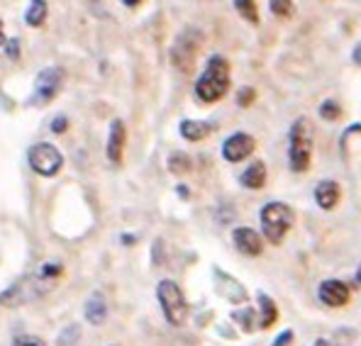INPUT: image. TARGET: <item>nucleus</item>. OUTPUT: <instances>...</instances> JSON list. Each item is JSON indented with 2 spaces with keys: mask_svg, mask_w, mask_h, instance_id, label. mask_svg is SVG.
I'll list each match as a JSON object with an SVG mask.
<instances>
[{
  "mask_svg": "<svg viewBox=\"0 0 361 346\" xmlns=\"http://www.w3.org/2000/svg\"><path fill=\"white\" fill-rule=\"evenodd\" d=\"M61 276H63V266L59 261H44L32 273L20 278L18 283H13L5 292H0V305L3 307L30 305V302L49 295L56 288V283L61 280Z\"/></svg>",
  "mask_w": 361,
  "mask_h": 346,
  "instance_id": "1",
  "label": "nucleus"
},
{
  "mask_svg": "<svg viewBox=\"0 0 361 346\" xmlns=\"http://www.w3.org/2000/svg\"><path fill=\"white\" fill-rule=\"evenodd\" d=\"M230 90V61L225 56H210L205 63V71L195 81V98L200 103L210 105L222 100Z\"/></svg>",
  "mask_w": 361,
  "mask_h": 346,
  "instance_id": "2",
  "label": "nucleus"
},
{
  "mask_svg": "<svg viewBox=\"0 0 361 346\" xmlns=\"http://www.w3.org/2000/svg\"><path fill=\"white\" fill-rule=\"evenodd\" d=\"M312 122L307 117H298L293 120L288 130V166L293 173H305L310 168L312 161V142H315V135H312Z\"/></svg>",
  "mask_w": 361,
  "mask_h": 346,
  "instance_id": "3",
  "label": "nucleus"
},
{
  "mask_svg": "<svg viewBox=\"0 0 361 346\" xmlns=\"http://www.w3.org/2000/svg\"><path fill=\"white\" fill-rule=\"evenodd\" d=\"M259 220H262V230H264L267 242L281 244L286 239V234L290 232V227H293L295 215H293V210H290V205H286V202H281V200H271L262 207Z\"/></svg>",
  "mask_w": 361,
  "mask_h": 346,
  "instance_id": "4",
  "label": "nucleus"
},
{
  "mask_svg": "<svg viewBox=\"0 0 361 346\" xmlns=\"http://www.w3.org/2000/svg\"><path fill=\"white\" fill-rule=\"evenodd\" d=\"M157 300H159V305H161L164 317H166V322L171 324V327H180V324L185 322V317H188V302H185V295H183V290L178 288L176 280H169V278L159 280Z\"/></svg>",
  "mask_w": 361,
  "mask_h": 346,
  "instance_id": "5",
  "label": "nucleus"
},
{
  "mask_svg": "<svg viewBox=\"0 0 361 346\" xmlns=\"http://www.w3.org/2000/svg\"><path fill=\"white\" fill-rule=\"evenodd\" d=\"M200 47H203V32L195 27H185L171 47V63L180 73H190L195 68V61H198Z\"/></svg>",
  "mask_w": 361,
  "mask_h": 346,
  "instance_id": "6",
  "label": "nucleus"
},
{
  "mask_svg": "<svg viewBox=\"0 0 361 346\" xmlns=\"http://www.w3.org/2000/svg\"><path fill=\"white\" fill-rule=\"evenodd\" d=\"M27 163L37 175L51 178L63 168V154L49 142H39L27 149Z\"/></svg>",
  "mask_w": 361,
  "mask_h": 346,
  "instance_id": "7",
  "label": "nucleus"
},
{
  "mask_svg": "<svg viewBox=\"0 0 361 346\" xmlns=\"http://www.w3.org/2000/svg\"><path fill=\"white\" fill-rule=\"evenodd\" d=\"M61 81H63V71H61L59 66H47V68H42L39 76H37V81H35V95H32L30 103L32 105H47V103H51V100L56 98V93H59Z\"/></svg>",
  "mask_w": 361,
  "mask_h": 346,
  "instance_id": "8",
  "label": "nucleus"
},
{
  "mask_svg": "<svg viewBox=\"0 0 361 346\" xmlns=\"http://www.w3.org/2000/svg\"><path fill=\"white\" fill-rule=\"evenodd\" d=\"M257 149V140L247 132H235L222 142V159L230 163H240L247 156H252V152Z\"/></svg>",
  "mask_w": 361,
  "mask_h": 346,
  "instance_id": "9",
  "label": "nucleus"
},
{
  "mask_svg": "<svg viewBox=\"0 0 361 346\" xmlns=\"http://www.w3.org/2000/svg\"><path fill=\"white\" fill-rule=\"evenodd\" d=\"M317 297H320V302L325 307H344L349 302V297H352V290H349V285L344 283V280L339 278H327L322 280L320 285H317Z\"/></svg>",
  "mask_w": 361,
  "mask_h": 346,
  "instance_id": "10",
  "label": "nucleus"
},
{
  "mask_svg": "<svg viewBox=\"0 0 361 346\" xmlns=\"http://www.w3.org/2000/svg\"><path fill=\"white\" fill-rule=\"evenodd\" d=\"M232 242H235L237 252L244 254V257H259L264 252V237L252 227H235Z\"/></svg>",
  "mask_w": 361,
  "mask_h": 346,
  "instance_id": "11",
  "label": "nucleus"
},
{
  "mask_svg": "<svg viewBox=\"0 0 361 346\" xmlns=\"http://www.w3.org/2000/svg\"><path fill=\"white\" fill-rule=\"evenodd\" d=\"M125 144H127V130L122 120L110 122V135H108V161L120 166L122 156H125Z\"/></svg>",
  "mask_w": 361,
  "mask_h": 346,
  "instance_id": "12",
  "label": "nucleus"
},
{
  "mask_svg": "<svg viewBox=\"0 0 361 346\" xmlns=\"http://www.w3.org/2000/svg\"><path fill=\"white\" fill-rule=\"evenodd\" d=\"M312 198H315V205L320 207V210H334V207L339 205V200H342V188H339L337 180H320V183L315 185V193H312Z\"/></svg>",
  "mask_w": 361,
  "mask_h": 346,
  "instance_id": "13",
  "label": "nucleus"
},
{
  "mask_svg": "<svg viewBox=\"0 0 361 346\" xmlns=\"http://www.w3.org/2000/svg\"><path fill=\"white\" fill-rule=\"evenodd\" d=\"M178 132L183 140L188 142H200L212 132V122H205V120H183L178 125Z\"/></svg>",
  "mask_w": 361,
  "mask_h": 346,
  "instance_id": "14",
  "label": "nucleus"
},
{
  "mask_svg": "<svg viewBox=\"0 0 361 346\" xmlns=\"http://www.w3.org/2000/svg\"><path fill=\"white\" fill-rule=\"evenodd\" d=\"M257 302H259V329L274 327L276 319H279V307H276L274 297L267 295V292H259Z\"/></svg>",
  "mask_w": 361,
  "mask_h": 346,
  "instance_id": "15",
  "label": "nucleus"
},
{
  "mask_svg": "<svg viewBox=\"0 0 361 346\" xmlns=\"http://www.w3.org/2000/svg\"><path fill=\"white\" fill-rule=\"evenodd\" d=\"M240 183L244 185V188H249V190L264 188V183H267V166H264V161L249 163L247 171L240 175Z\"/></svg>",
  "mask_w": 361,
  "mask_h": 346,
  "instance_id": "16",
  "label": "nucleus"
},
{
  "mask_svg": "<svg viewBox=\"0 0 361 346\" xmlns=\"http://www.w3.org/2000/svg\"><path fill=\"white\" fill-rule=\"evenodd\" d=\"M86 319L95 327L108 319V302H105V297L100 292H93L86 300Z\"/></svg>",
  "mask_w": 361,
  "mask_h": 346,
  "instance_id": "17",
  "label": "nucleus"
},
{
  "mask_svg": "<svg viewBox=\"0 0 361 346\" xmlns=\"http://www.w3.org/2000/svg\"><path fill=\"white\" fill-rule=\"evenodd\" d=\"M47 15H49L47 0H30L27 10H25V23H27L30 27H39V25H44Z\"/></svg>",
  "mask_w": 361,
  "mask_h": 346,
  "instance_id": "18",
  "label": "nucleus"
},
{
  "mask_svg": "<svg viewBox=\"0 0 361 346\" xmlns=\"http://www.w3.org/2000/svg\"><path fill=\"white\" fill-rule=\"evenodd\" d=\"M235 10L247 20V23L259 25V10H257V3H254V0H235Z\"/></svg>",
  "mask_w": 361,
  "mask_h": 346,
  "instance_id": "19",
  "label": "nucleus"
},
{
  "mask_svg": "<svg viewBox=\"0 0 361 346\" xmlns=\"http://www.w3.org/2000/svg\"><path fill=\"white\" fill-rule=\"evenodd\" d=\"M169 171L171 173H188L190 171V159L183 152H176L169 156Z\"/></svg>",
  "mask_w": 361,
  "mask_h": 346,
  "instance_id": "20",
  "label": "nucleus"
},
{
  "mask_svg": "<svg viewBox=\"0 0 361 346\" xmlns=\"http://www.w3.org/2000/svg\"><path fill=\"white\" fill-rule=\"evenodd\" d=\"M269 10L276 18H290L293 15V0H269Z\"/></svg>",
  "mask_w": 361,
  "mask_h": 346,
  "instance_id": "21",
  "label": "nucleus"
},
{
  "mask_svg": "<svg viewBox=\"0 0 361 346\" xmlns=\"http://www.w3.org/2000/svg\"><path fill=\"white\" fill-rule=\"evenodd\" d=\"M339 113H342V108H339L337 100H325V103L320 105V115L325 117V120H337Z\"/></svg>",
  "mask_w": 361,
  "mask_h": 346,
  "instance_id": "22",
  "label": "nucleus"
},
{
  "mask_svg": "<svg viewBox=\"0 0 361 346\" xmlns=\"http://www.w3.org/2000/svg\"><path fill=\"white\" fill-rule=\"evenodd\" d=\"M232 317H235L237 322H242V327L247 329V332H252V329H254V317H257V312H254V310H237V312H232Z\"/></svg>",
  "mask_w": 361,
  "mask_h": 346,
  "instance_id": "23",
  "label": "nucleus"
},
{
  "mask_svg": "<svg viewBox=\"0 0 361 346\" xmlns=\"http://www.w3.org/2000/svg\"><path fill=\"white\" fill-rule=\"evenodd\" d=\"M254 98H257V90H254V88H242L240 93H237V103H240L242 108L252 105V103H254Z\"/></svg>",
  "mask_w": 361,
  "mask_h": 346,
  "instance_id": "24",
  "label": "nucleus"
},
{
  "mask_svg": "<svg viewBox=\"0 0 361 346\" xmlns=\"http://www.w3.org/2000/svg\"><path fill=\"white\" fill-rule=\"evenodd\" d=\"M290 342H293V332H290V329H286L283 334H279V337L274 339V344H271V346H290Z\"/></svg>",
  "mask_w": 361,
  "mask_h": 346,
  "instance_id": "25",
  "label": "nucleus"
},
{
  "mask_svg": "<svg viewBox=\"0 0 361 346\" xmlns=\"http://www.w3.org/2000/svg\"><path fill=\"white\" fill-rule=\"evenodd\" d=\"M66 127H68V120H66V117H54V120H51V132H54V135H61V132L63 130H66Z\"/></svg>",
  "mask_w": 361,
  "mask_h": 346,
  "instance_id": "26",
  "label": "nucleus"
},
{
  "mask_svg": "<svg viewBox=\"0 0 361 346\" xmlns=\"http://www.w3.org/2000/svg\"><path fill=\"white\" fill-rule=\"evenodd\" d=\"M8 56H10V58H18V56H20V42L15 39V37L8 42Z\"/></svg>",
  "mask_w": 361,
  "mask_h": 346,
  "instance_id": "27",
  "label": "nucleus"
},
{
  "mask_svg": "<svg viewBox=\"0 0 361 346\" xmlns=\"http://www.w3.org/2000/svg\"><path fill=\"white\" fill-rule=\"evenodd\" d=\"M13 346H44L39 339H32V337H23V339H15Z\"/></svg>",
  "mask_w": 361,
  "mask_h": 346,
  "instance_id": "28",
  "label": "nucleus"
},
{
  "mask_svg": "<svg viewBox=\"0 0 361 346\" xmlns=\"http://www.w3.org/2000/svg\"><path fill=\"white\" fill-rule=\"evenodd\" d=\"M352 61L357 63V66H361V42L357 47H354V51H352Z\"/></svg>",
  "mask_w": 361,
  "mask_h": 346,
  "instance_id": "29",
  "label": "nucleus"
},
{
  "mask_svg": "<svg viewBox=\"0 0 361 346\" xmlns=\"http://www.w3.org/2000/svg\"><path fill=\"white\" fill-rule=\"evenodd\" d=\"M122 5H125V8H137V5L142 3V0H120Z\"/></svg>",
  "mask_w": 361,
  "mask_h": 346,
  "instance_id": "30",
  "label": "nucleus"
},
{
  "mask_svg": "<svg viewBox=\"0 0 361 346\" xmlns=\"http://www.w3.org/2000/svg\"><path fill=\"white\" fill-rule=\"evenodd\" d=\"M312 346H332V344L327 342V339H315V342H312Z\"/></svg>",
  "mask_w": 361,
  "mask_h": 346,
  "instance_id": "31",
  "label": "nucleus"
},
{
  "mask_svg": "<svg viewBox=\"0 0 361 346\" xmlns=\"http://www.w3.org/2000/svg\"><path fill=\"white\" fill-rule=\"evenodd\" d=\"M354 280H357V285H361V264H359L357 273H354Z\"/></svg>",
  "mask_w": 361,
  "mask_h": 346,
  "instance_id": "32",
  "label": "nucleus"
},
{
  "mask_svg": "<svg viewBox=\"0 0 361 346\" xmlns=\"http://www.w3.org/2000/svg\"><path fill=\"white\" fill-rule=\"evenodd\" d=\"M5 42V37H3V23H0V44Z\"/></svg>",
  "mask_w": 361,
  "mask_h": 346,
  "instance_id": "33",
  "label": "nucleus"
}]
</instances>
